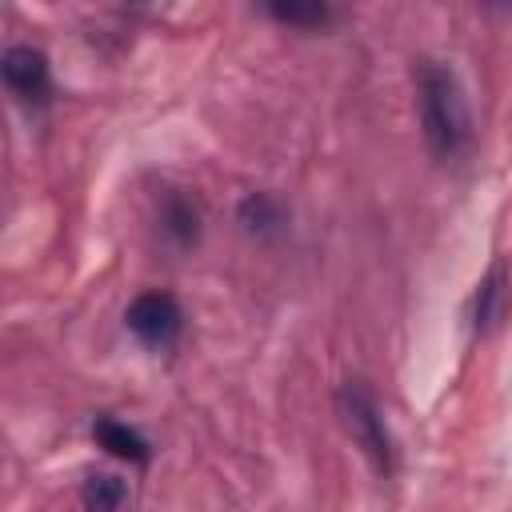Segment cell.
<instances>
[{
	"instance_id": "obj_10",
	"label": "cell",
	"mask_w": 512,
	"mask_h": 512,
	"mask_svg": "<svg viewBox=\"0 0 512 512\" xmlns=\"http://www.w3.org/2000/svg\"><path fill=\"white\" fill-rule=\"evenodd\" d=\"M240 220H244L252 232H272V228L284 224L276 200H268V196H248V200L240 204Z\"/></svg>"
},
{
	"instance_id": "obj_3",
	"label": "cell",
	"mask_w": 512,
	"mask_h": 512,
	"mask_svg": "<svg viewBox=\"0 0 512 512\" xmlns=\"http://www.w3.org/2000/svg\"><path fill=\"white\" fill-rule=\"evenodd\" d=\"M124 320H128V332L144 348H156V352L172 348L180 340V332H184V312H180V304L168 292H144V296H136L128 304V312H124Z\"/></svg>"
},
{
	"instance_id": "obj_7",
	"label": "cell",
	"mask_w": 512,
	"mask_h": 512,
	"mask_svg": "<svg viewBox=\"0 0 512 512\" xmlns=\"http://www.w3.org/2000/svg\"><path fill=\"white\" fill-rule=\"evenodd\" d=\"M92 440H96L108 456H116V460H124V464H148V456H152L148 440H144L136 428H128L124 420H116V416H96Z\"/></svg>"
},
{
	"instance_id": "obj_1",
	"label": "cell",
	"mask_w": 512,
	"mask_h": 512,
	"mask_svg": "<svg viewBox=\"0 0 512 512\" xmlns=\"http://www.w3.org/2000/svg\"><path fill=\"white\" fill-rule=\"evenodd\" d=\"M416 104H420V124L424 140L436 160H460L472 144V116L464 88L452 68L436 60L416 64Z\"/></svg>"
},
{
	"instance_id": "obj_2",
	"label": "cell",
	"mask_w": 512,
	"mask_h": 512,
	"mask_svg": "<svg viewBox=\"0 0 512 512\" xmlns=\"http://www.w3.org/2000/svg\"><path fill=\"white\" fill-rule=\"evenodd\" d=\"M340 412H344V424H348L352 440H356V444L364 448V456L372 460V468H376L380 476H392V468H396V444H392V436H388V424H384V416H380L376 396H372L364 384L348 380L344 392H340Z\"/></svg>"
},
{
	"instance_id": "obj_4",
	"label": "cell",
	"mask_w": 512,
	"mask_h": 512,
	"mask_svg": "<svg viewBox=\"0 0 512 512\" xmlns=\"http://www.w3.org/2000/svg\"><path fill=\"white\" fill-rule=\"evenodd\" d=\"M4 84L24 108H44L52 100V76L40 48L16 44L4 52Z\"/></svg>"
},
{
	"instance_id": "obj_9",
	"label": "cell",
	"mask_w": 512,
	"mask_h": 512,
	"mask_svg": "<svg viewBox=\"0 0 512 512\" xmlns=\"http://www.w3.org/2000/svg\"><path fill=\"white\" fill-rule=\"evenodd\" d=\"M268 16L280 24H292V28H320L332 20V8L328 4H272Z\"/></svg>"
},
{
	"instance_id": "obj_6",
	"label": "cell",
	"mask_w": 512,
	"mask_h": 512,
	"mask_svg": "<svg viewBox=\"0 0 512 512\" xmlns=\"http://www.w3.org/2000/svg\"><path fill=\"white\" fill-rule=\"evenodd\" d=\"M156 220H160V232L176 244V248H188L200 240V208L188 192L180 188H164L156 196Z\"/></svg>"
},
{
	"instance_id": "obj_5",
	"label": "cell",
	"mask_w": 512,
	"mask_h": 512,
	"mask_svg": "<svg viewBox=\"0 0 512 512\" xmlns=\"http://www.w3.org/2000/svg\"><path fill=\"white\" fill-rule=\"evenodd\" d=\"M508 308H512V276H508V264L504 260H496L484 276H480V284H476V292H472V332L476 336H488L492 328H500V320L508 316Z\"/></svg>"
},
{
	"instance_id": "obj_8",
	"label": "cell",
	"mask_w": 512,
	"mask_h": 512,
	"mask_svg": "<svg viewBox=\"0 0 512 512\" xmlns=\"http://www.w3.org/2000/svg\"><path fill=\"white\" fill-rule=\"evenodd\" d=\"M84 508L88 512H124L128 504V484L120 476H108V472H96L84 480Z\"/></svg>"
}]
</instances>
